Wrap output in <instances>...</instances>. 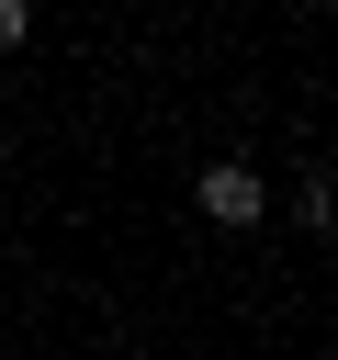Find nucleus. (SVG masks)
Instances as JSON below:
<instances>
[{
    "mask_svg": "<svg viewBox=\"0 0 338 360\" xmlns=\"http://www.w3.org/2000/svg\"><path fill=\"white\" fill-rule=\"evenodd\" d=\"M203 214H214V225H259V214H270V180H259L248 158H214V169H203Z\"/></svg>",
    "mask_w": 338,
    "mask_h": 360,
    "instance_id": "nucleus-1",
    "label": "nucleus"
},
{
    "mask_svg": "<svg viewBox=\"0 0 338 360\" xmlns=\"http://www.w3.org/2000/svg\"><path fill=\"white\" fill-rule=\"evenodd\" d=\"M23 34H34V11H23V0H0V56H11Z\"/></svg>",
    "mask_w": 338,
    "mask_h": 360,
    "instance_id": "nucleus-2",
    "label": "nucleus"
}]
</instances>
